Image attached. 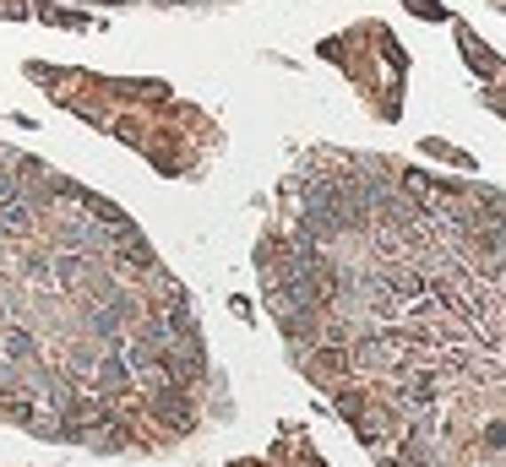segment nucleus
<instances>
[{
    "label": "nucleus",
    "mask_w": 506,
    "mask_h": 467,
    "mask_svg": "<svg viewBox=\"0 0 506 467\" xmlns=\"http://www.w3.org/2000/svg\"><path fill=\"white\" fill-rule=\"evenodd\" d=\"M33 17L38 22H55V27H93V17H82V12H66V6H55V0H38V6H33Z\"/></svg>",
    "instance_id": "obj_1"
}]
</instances>
